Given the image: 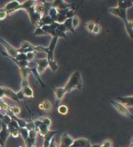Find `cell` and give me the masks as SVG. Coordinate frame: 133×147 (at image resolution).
Wrapping results in <instances>:
<instances>
[{
	"label": "cell",
	"mask_w": 133,
	"mask_h": 147,
	"mask_svg": "<svg viewBox=\"0 0 133 147\" xmlns=\"http://www.w3.org/2000/svg\"><path fill=\"white\" fill-rule=\"evenodd\" d=\"M33 35L34 36H43V35H46V34L44 33V31L41 29V27H37Z\"/></svg>",
	"instance_id": "60d3db41"
},
{
	"label": "cell",
	"mask_w": 133,
	"mask_h": 147,
	"mask_svg": "<svg viewBox=\"0 0 133 147\" xmlns=\"http://www.w3.org/2000/svg\"><path fill=\"white\" fill-rule=\"evenodd\" d=\"M49 147H59V145L56 143V142L55 141V139H53L52 141H51V142H50Z\"/></svg>",
	"instance_id": "bcb514c9"
},
{
	"label": "cell",
	"mask_w": 133,
	"mask_h": 147,
	"mask_svg": "<svg viewBox=\"0 0 133 147\" xmlns=\"http://www.w3.org/2000/svg\"><path fill=\"white\" fill-rule=\"evenodd\" d=\"M2 9H4L9 14H11L13 12H16L21 9V2L17 0H12V1L8 2L7 4L3 7Z\"/></svg>",
	"instance_id": "277c9868"
},
{
	"label": "cell",
	"mask_w": 133,
	"mask_h": 147,
	"mask_svg": "<svg viewBox=\"0 0 133 147\" xmlns=\"http://www.w3.org/2000/svg\"><path fill=\"white\" fill-rule=\"evenodd\" d=\"M26 128V129H27L28 131H29V130H32V129H35V124H34V121H33V120H29V121H27Z\"/></svg>",
	"instance_id": "f35d334b"
},
{
	"label": "cell",
	"mask_w": 133,
	"mask_h": 147,
	"mask_svg": "<svg viewBox=\"0 0 133 147\" xmlns=\"http://www.w3.org/2000/svg\"><path fill=\"white\" fill-rule=\"evenodd\" d=\"M28 69H29V70H30V72L32 73L35 76V78L37 79V81L41 84V87H46V85H45V84L44 82H42V80H41V75L38 74V70H37V66H33L32 67L31 65H30V63H29V66H28Z\"/></svg>",
	"instance_id": "e0dca14e"
},
{
	"label": "cell",
	"mask_w": 133,
	"mask_h": 147,
	"mask_svg": "<svg viewBox=\"0 0 133 147\" xmlns=\"http://www.w3.org/2000/svg\"><path fill=\"white\" fill-rule=\"evenodd\" d=\"M75 13H76V9H70L68 13L66 14V18L67 19H72L75 16Z\"/></svg>",
	"instance_id": "e575fe53"
},
{
	"label": "cell",
	"mask_w": 133,
	"mask_h": 147,
	"mask_svg": "<svg viewBox=\"0 0 133 147\" xmlns=\"http://www.w3.org/2000/svg\"><path fill=\"white\" fill-rule=\"evenodd\" d=\"M48 67H50V69H52L53 72H56V70L58 69V64H57V62L55 60L51 63H48Z\"/></svg>",
	"instance_id": "f546056e"
},
{
	"label": "cell",
	"mask_w": 133,
	"mask_h": 147,
	"mask_svg": "<svg viewBox=\"0 0 133 147\" xmlns=\"http://www.w3.org/2000/svg\"><path fill=\"white\" fill-rule=\"evenodd\" d=\"M57 41H58V38H53L51 42H50V45L47 47V52H46V59H47L48 63H51L53 61H55V55H53V53H55V49L56 47Z\"/></svg>",
	"instance_id": "3957f363"
},
{
	"label": "cell",
	"mask_w": 133,
	"mask_h": 147,
	"mask_svg": "<svg viewBox=\"0 0 133 147\" xmlns=\"http://www.w3.org/2000/svg\"><path fill=\"white\" fill-rule=\"evenodd\" d=\"M101 30H102L101 26H100L99 24H95V26H94V28H93L92 33H93V34H95V35H98V34L100 33V32H101Z\"/></svg>",
	"instance_id": "8d00e7d4"
},
{
	"label": "cell",
	"mask_w": 133,
	"mask_h": 147,
	"mask_svg": "<svg viewBox=\"0 0 133 147\" xmlns=\"http://www.w3.org/2000/svg\"><path fill=\"white\" fill-rule=\"evenodd\" d=\"M64 89L66 93L71 92L73 89H79L82 90V75L79 70L74 71L70 77L69 81L67 82L66 85L64 86Z\"/></svg>",
	"instance_id": "6da1fadb"
},
{
	"label": "cell",
	"mask_w": 133,
	"mask_h": 147,
	"mask_svg": "<svg viewBox=\"0 0 133 147\" xmlns=\"http://www.w3.org/2000/svg\"><path fill=\"white\" fill-rule=\"evenodd\" d=\"M131 1H132V5H133V0H131Z\"/></svg>",
	"instance_id": "c3c4849f"
},
{
	"label": "cell",
	"mask_w": 133,
	"mask_h": 147,
	"mask_svg": "<svg viewBox=\"0 0 133 147\" xmlns=\"http://www.w3.org/2000/svg\"><path fill=\"white\" fill-rule=\"evenodd\" d=\"M65 26H66L67 30L68 31H70L71 33H73L74 35H76V32H75V29L73 28L72 26V22H71V19H67L66 21H65Z\"/></svg>",
	"instance_id": "cb8c5ba5"
},
{
	"label": "cell",
	"mask_w": 133,
	"mask_h": 147,
	"mask_svg": "<svg viewBox=\"0 0 133 147\" xmlns=\"http://www.w3.org/2000/svg\"><path fill=\"white\" fill-rule=\"evenodd\" d=\"M9 16V14L5 11L4 9H0V21H4L6 19H8Z\"/></svg>",
	"instance_id": "836d02e7"
},
{
	"label": "cell",
	"mask_w": 133,
	"mask_h": 147,
	"mask_svg": "<svg viewBox=\"0 0 133 147\" xmlns=\"http://www.w3.org/2000/svg\"><path fill=\"white\" fill-rule=\"evenodd\" d=\"M37 3V1L35 0H29V1H24L21 3V9H24V10H26L28 9L32 8L34 7V5Z\"/></svg>",
	"instance_id": "7402d4cb"
},
{
	"label": "cell",
	"mask_w": 133,
	"mask_h": 147,
	"mask_svg": "<svg viewBox=\"0 0 133 147\" xmlns=\"http://www.w3.org/2000/svg\"><path fill=\"white\" fill-rule=\"evenodd\" d=\"M29 85V80H22V88Z\"/></svg>",
	"instance_id": "f6af8a7d"
},
{
	"label": "cell",
	"mask_w": 133,
	"mask_h": 147,
	"mask_svg": "<svg viewBox=\"0 0 133 147\" xmlns=\"http://www.w3.org/2000/svg\"><path fill=\"white\" fill-rule=\"evenodd\" d=\"M26 11L27 12L28 16H29V19H30L31 24H33V26H37L38 23L39 21H41V14H38V13H37V12L35 11L34 7H32V8L26 9Z\"/></svg>",
	"instance_id": "9c48e42d"
},
{
	"label": "cell",
	"mask_w": 133,
	"mask_h": 147,
	"mask_svg": "<svg viewBox=\"0 0 133 147\" xmlns=\"http://www.w3.org/2000/svg\"><path fill=\"white\" fill-rule=\"evenodd\" d=\"M21 90L24 93V95L26 98H34V91H33V89L30 87V85H28V86H26V87H23Z\"/></svg>",
	"instance_id": "44dd1931"
},
{
	"label": "cell",
	"mask_w": 133,
	"mask_h": 147,
	"mask_svg": "<svg viewBox=\"0 0 133 147\" xmlns=\"http://www.w3.org/2000/svg\"><path fill=\"white\" fill-rule=\"evenodd\" d=\"M16 95H17L18 99H19V101H21V100H24V98H26V96H24V93L22 92V90H20L19 92H17Z\"/></svg>",
	"instance_id": "7bdbcfd3"
},
{
	"label": "cell",
	"mask_w": 133,
	"mask_h": 147,
	"mask_svg": "<svg viewBox=\"0 0 133 147\" xmlns=\"http://www.w3.org/2000/svg\"><path fill=\"white\" fill-rule=\"evenodd\" d=\"M58 133L57 130H50L47 134H46L44 137H43V146H46V147H49V144L51 141L55 137V135Z\"/></svg>",
	"instance_id": "5bb4252c"
},
{
	"label": "cell",
	"mask_w": 133,
	"mask_h": 147,
	"mask_svg": "<svg viewBox=\"0 0 133 147\" xmlns=\"http://www.w3.org/2000/svg\"><path fill=\"white\" fill-rule=\"evenodd\" d=\"M91 147H101V144H93Z\"/></svg>",
	"instance_id": "7dc6e473"
},
{
	"label": "cell",
	"mask_w": 133,
	"mask_h": 147,
	"mask_svg": "<svg viewBox=\"0 0 133 147\" xmlns=\"http://www.w3.org/2000/svg\"><path fill=\"white\" fill-rule=\"evenodd\" d=\"M56 29H57V30H59L60 32H63V33H66V32L68 31V30H67V28H66V26H65V24H58V26H57Z\"/></svg>",
	"instance_id": "b9f144b4"
},
{
	"label": "cell",
	"mask_w": 133,
	"mask_h": 147,
	"mask_svg": "<svg viewBox=\"0 0 133 147\" xmlns=\"http://www.w3.org/2000/svg\"><path fill=\"white\" fill-rule=\"evenodd\" d=\"M39 120L42 122V124H44L45 125H47L48 127H50L52 125V120L50 119L49 117H46V116L41 117V118H39Z\"/></svg>",
	"instance_id": "1f68e13d"
},
{
	"label": "cell",
	"mask_w": 133,
	"mask_h": 147,
	"mask_svg": "<svg viewBox=\"0 0 133 147\" xmlns=\"http://www.w3.org/2000/svg\"><path fill=\"white\" fill-rule=\"evenodd\" d=\"M3 98H5V95H4V85H0V99H3Z\"/></svg>",
	"instance_id": "ee69618b"
},
{
	"label": "cell",
	"mask_w": 133,
	"mask_h": 147,
	"mask_svg": "<svg viewBox=\"0 0 133 147\" xmlns=\"http://www.w3.org/2000/svg\"><path fill=\"white\" fill-rule=\"evenodd\" d=\"M73 5L69 4V3H67L66 1H63V0H62V2H61V4L59 5L58 8H57V9H69Z\"/></svg>",
	"instance_id": "f1b7e54d"
},
{
	"label": "cell",
	"mask_w": 133,
	"mask_h": 147,
	"mask_svg": "<svg viewBox=\"0 0 133 147\" xmlns=\"http://www.w3.org/2000/svg\"><path fill=\"white\" fill-rule=\"evenodd\" d=\"M38 109L41 110V111H44V112L49 113V112H52L53 111V105L48 99H45L38 104Z\"/></svg>",
	"instance_id": "ac0fdd59"
},
{
	"label": "cell",
	"mask_w": 133,
	"mask_h": 147,
	"mask_svg": "<svg viewBox=\"0 0 133 147\" xmlns=\"http://www.w3.org/2000/svg\"><path fill=\"white\" fill-rule=\"evenodd\" d=\"M73 141H74V139L71 137L68 132H65V133H63V135L61 136L59 147H71Z\"/></svg>",
	"instance_id": "30bf717a"
},
{
	"label": "cell",
	"mask_w": 133,
	"mask_h": 147,
	"mask_svg": "<svg viewBox=\"0 0 133 147\" xmlns=\"http://www.w3.org/2000/svg\"><path fill=\"white\" fill-rule=\"evenodd\" d=\"M95 22H93V21H89V22H87L85 24V28L86 30H87L88 32H90V33H92L93 31V28H94L95 26Z\"/></svg>",
	"instance_id": "d6a6232c"
},
{
	"label": "cell",
	"mask_w": 133,
	"mask_h": 147,
	"mask_svg": "<svg viewBox=\"0 0 133 147\" xmlns=\"http://www.w3.org/2000/svg\"><path fill=\"white\" fill-rule=\"evenodd\" d=\"M9 132L8 130V127L7 125L1 122V129H0V146L5 147L6 142L8 138L9 137Z\"/></svg>",
	"instance_id": "52a82bcc"
},
{
	"label": "cell",
	"mask_w": 133,
	"mask_h": 147,
	"mask_svg": "<svg viewBox=\"0 0 133 147\" xmlns=\"http://www.w3.org/2000/svg\"><path fill=\"white\" fill-rule=\"evenodd\" d=\"M34 147H36V146H34Z\"/></svg>",
	"instance_id": "f907efd6"
},
{
	"label": "cell",
	"mask_w": 133,
	"mask_h": 147,
	"mask_svg": "<svg viewBox=\"0 0 133 147\" xmlns=\"http://www.w3.org/2000/svg\"><path fill=\"white\" fill-rule=\"evenodd\" d=\"M124 24L129 38L133 39V20H128V22L125 23Z\"/></svg>",
	"instance_id": "ffe728a7"
},
{
	"label": "cell",
	"mask_w": 133,
	"mask_h": 147,
	"mask_svg": "<svg viewBox=\"0 0 133 147\" xmlns=\"http://www.w3.org/2000/svg\"><path fill=\"white\" fill-rule=\"evenodd\" d=\"M117 101L122 103L126 107H131L133 108V96H119L117 98Z\"/></svg>",
	"instance_id": "2e32d148"
},
{
	"label": "cell",
	"mask_w": 133,
	"mask_h": 147,
	"mask_svg": "<svg viewBox=\"0 0 133 147\" xmlns=\"http://www.w3.org/2000/svg\"><path fill=\"white\" fill-rule=\"evenodd\" d=\"M4 95H5L6 98H9L10 100H12V101L20 102V101H19V99H18V98H17L16 93L14 92L13 90H11L10 88H8V87L4 86Z\"/></svg>",
	"instance_id": "9a60e30c"
},
{
	"label": "cell",
	"mask_w": 133,
	"mask_h": 147,
	"mask_svg": "<svg viewBox=\"0 0 133 147\" xmlns=\"http://www.w3.org/2000/svg\"><path fill=\"white\" fill-rule=\"evenodd\" d=\"M0 43L4 46V48L6 49L7 55H8L9 56H10V57H12V58H15L16 55H18V50L17 49L12 47V46L10 45L8 41H6L5 39L1 37V36H0Z\"/></svg>",
	"instance_id": "5b68a950"
},
{
	"label": "cell",
	"mask_w": 133,
	"mask_h": 147,
	"mask_svg": "<svg viewBox=\"0 0 133 147\" xmlns=\"http://www.w3.org/2000/svg\"><path fill=\"white\" fill-rule=\"evenodd\" d=\"M53 92H55V98H56V105H58V103L64 98L65 95L67 94L66 91H65L64 87H55L53 88Z\"/></svg>",
	"instance_id": "4fadbf2b"
},
{
	"label": "cell",
	"mask_w": 133,
	"mask_h": 147,
	"mask_svg": "<svg viewBox=\"0 0 133 147\" xmlns=\"http://www.w3.org/2000/svg\"><path fill=\"white\" fill-rule=\"evenodd\" d=\"M71 22H72V26L74 29H76V28L79 27V26H80V24H81V20H80V18H79L78 16L75 15L72 19H71Z\"/></svg>",
	"instance_id": "4316f807"
},
{
	"label": "cell",
	"mask_w": 133,
	"mask_h": 147,
	"mask_svg": "<svg viewBox=\"0 0 133 147\" xmlns=\"http://www.w3.org/2000/svg\"><path fill=\"white\" fill-rule=\"evenodd\" d=\"M15 60H17V61H26V53H19L16 55Z\"/></svg>",
	"instance_id": "74e56055"
},
{
	"label": "cell",
	"mask_w": 133,
	"mask_h": 147,
	"mask_svg": "<svg viewBox=\"0 0 133 147\" xmlns=\"http://www.w3.org/2000/svg\"><path fill=\"white\" fill-rule=\"evenodd\" d=\"M91 142L89 140L84 138H79L73 141L71 147H91Z\"/></svg>",
	"instance_id": "7c38bea8"
},
{
	"label": "cell",
	"mask_w": 133,
	"mask_h": 147,
	"mask_svg": "<svg viewBox=\"0 0 133 147\" xmlns=\"http://www.w3.org/2000/svg\"><path fill=\"white\" fill-rule=\"evenodd\" d=\"M108 12L113 14L114 16H117L119 17L120 19L123 21L124 24L128 22V17H127V10L126 9H118L117 7L116 8H110L108 9Z\"/></svg>",
	"instance_id": "8992f818"
},
{
	"label": "cell",
	"mask_w": 133,
	"mask_h": 147,
	"mask_svg": "<svg viewBox=\"0 0 133 147\" xmlns=\"http://www.w3.org/2000/svg\"><path fill=\"white\" fill-rule=\"evenodd\" d=\"M57 112H58L59 114L61 115H66L69 113V108H68L67 105H63V104H61V105L57 106Z\"/></svg>",
	"instance_id": "d4e9b609"
},
{
	"label": "cell",
	"mask_w": 133,
	"mask_h": 147,
	"mask_svg": "<svg viewBox=\"0 0 133 147\" xmlns=\"http://www.w3.org/2000/svg\"><path fill=\"white\" fill-rule=\"evenodd\" d=\"M36 58V53H26V61L27 62H33Z\"/></svg>",
	"instance_id": "d590c367"
},
{
	"label": "cell",
	"mask_w": 133,
	"mask_h": 147,
	"mask_svg": "<svg viewBox=\"0 0 133 147\" xmlns=\"http://www.w3.org/2000/svg\"><path fill=\"white\" fill-rule=\"evenodd\" d=\"M131 7H133L131 0H125V1L119 0V1H117V8L118 9L128 10V8H131Z\"/></svg>",
	"instance_id": "d6986e66"
},
{
	"label": "cell",
	"mask_w": 133,
	"mask_h": 147,
	"mask_svg": "<svg viewBox=\"0 0 133 147\" xmlns=\"http://www.w3.org/2000/svg\"><path fill=\"white\" fill-rule=\"evenodd\" d=\"M0 147H2V146H0Z\"/></svg>",
	"instance_id": "681fc988"
},
{
	"label": "cell",
	"mask_w": 133,
	"mask_h": 147,
	"mask_svg": "<svg viewBox=\"0 0 133 147\" xmlns=\"http://www.w3.org/2000/svg\"><path fill=\"white\" fill-rule=\"evenodd\" d=\"M35 62H36V66H37V70L39 75L44 72L45 69L48 67V61L46 58L36 59Z\"/></svg>",
	"instance_id": "8fae6325"
},
{
	"label": "cell",
	"mask_w": 133,
	"mask_h": 147,
	"mask_svg": "<svg viewBox=\"0 0 133 147\" xmlns=\"http://www.w3.org/2000/svg\"><path fill=\"white\" fill-rule=\"evenodd\" d=\"M8 127V130L9 132V135H11L13 138H18L20 137V132H19V125H18L17 122L14 120V119H11L10 121V123L7 125Z\"/></svg>",
	"instance_id": "ba28073f"
},
{
	"label": "cell",
	"mask_w": 133,
	"mask_h": 147,
	"mask_svg": "<svg viewBox=\"0 0 133 147\" xmlns=\"http://www.w3.org/2000/svg\"><path fill=\"white\" fill-rule=\"evenodd\" d=\"M101 145H102L103 147H113V142L112 140L107 139V140H105V141L103 142V143H102Z\"/></svg>",
	"instance_id": "ab89813d"
},
{
	"label": "cell",
	"mask_w": 133,
	"mask_h": 147,
	"mask_svg": "<svg viewBox=\"0 0 133 147\" xmlns=\"http://www.w3.org/2000/svg\"><path fill=\"white\" fill-rule=\"evenodd\" d=\"M20 72H21V77L22 80H28V76L30 74V70L27 67H24V69H20Z\"/></svg>",
	"instance_id": "603a6c76"
},
{
	"label": "cell",
	"mask_w": 133,
	"mask_h": 147,
	"mask_svg": "<svg viewBox=\"0 0 133 147\" xmlns=\"http://www.w3.org/2000/svg\"><path fill=\"white\" fill-rule=\"evenodd\" d=\"M9 111L13 114V115H15L17 117H19V114L22 112V110H21V108H20L19 106H10V105H9Z\"/></svg>",
	"instance_id": "484cf974"
},
{
	"label": "cell",
	"mask_w": 133,
	"mask_h": 147,
	"mask_svg": "<svg viewBox=\"0 0 133 147\" xmlns=\"http://www.w3.org/2000/svg\"><path fill=\"white\" fill-rule=\"evenodd\" d=\"M111 104L115 108V110L117 111L118 113H119L120 114H122V115H125L127 116L128 118H130L131 120H133V115L132 113L129 112L128 109L126 107L125 105H123L122 103L118 102V101H115V100H111Z\"/></svg>",
	"instance_id": "7a4b0ae2"
},
{
	"label": "cell",
	"mask_w": 133,
	"mask_h": 147,
	"mask_svg": "<svg viewBox=\"0 0 133 147\" xmlns=\"http://www.w3.org/2000/svg\"><path fill=\"white\" fill-rule=\"evenodd\" d=\"M48 15L52 18V19L55 21V17L57 16V9H55V8H53V7H51V8H50V9L48 10Z\"/></svg>",
	"instance_id": "83f0119b"
},
{
	"label": "cell",
	"mask_w": 133,
	"mask_h": 147,
	"mask_svg": "<svg viewBox=\"0 0 133 147\" xmlns=\"http://www.w3.org/2000/svg\"><path fill=\"white\" fill-rule=\"evenodd\" d=\"M19 132H20V136H22V138L24 140V142L26 141V139L28 138V130L26 128H20Z\"/></svg>",
	"instance_id": "4dcf8cb0"
}]
</instances>
